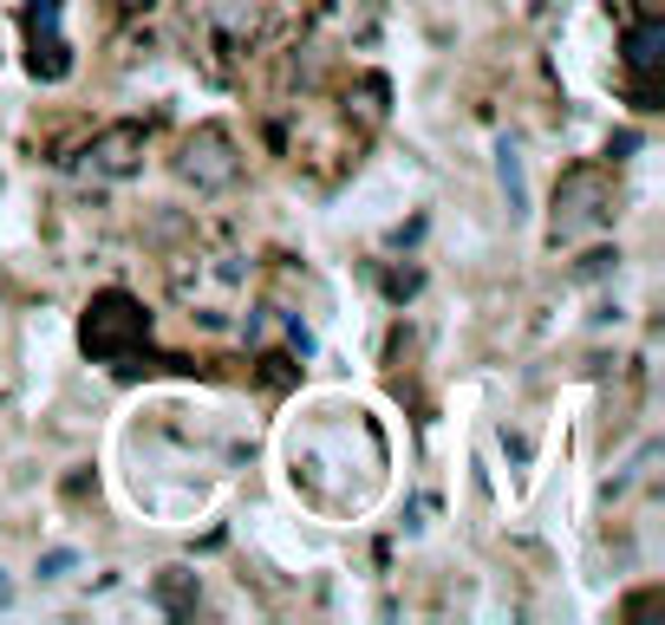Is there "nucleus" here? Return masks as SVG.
<instances>
[{"label":"nucleus","instance_id":"10","mask_svg":"<svg viewBox=\"0 0 665 625\" xmlns=\"http://www.w3.org/2000/svg\"><path fill=\"white\" fill-rule=\"evenodd\" d=\"M620 267V248H588L581 261H575V280H607Z\"/></svg>","mask_w":665,"mask_h":625},{"label":"nucleus","instance_id":"16","mask_svg":"<svg viewBox=\"0 0 665 625\" xmlns=\"http://www.w3.org/2000/svg\"><path fill=\"white\" fill-rule=\"evenodd\" d=\"M111 7H118V13H150L157 0H111Z\"/></svg>","mask_w":665,"mask_h":625},{"label":"nucleus","instance_id":"8","mask_svg":"<svg viewBox=\"0 0 665 625\" xmlns=\"http://www.w3.org/2000/svg\"><path fill=\"white\" fill-rule=\"evenodd\" d=\"M496 176H503V196H509V215H522V209H529V183H522V157H516V143H509V137L496 143Z\"/></svg>","mask_w":665,"mask_h":625},{"label":"nucleus","instance_id":"6","mask_svg":"<svg viewBox=\"0 0 665 625\" xmlns=\"http://www.w3.org/2000/svg\"><path fill=\"white\" fill-rule=\"evenodd\" d=\"M144 143H150V130H144V124H104V130H98L78 157H72V170H78V176H91V183H124V176H137Z\"/></svg>","mask_w":665,"mask_h":625},{"label":"nucleus","instance_id":"7","mask_svg":"<svg viewBox=\"0 0 665 625\" xmlns=\"http://www.w3.org/2000/svg\"><path fill=\"white\" fill-rule=\"evenodd\" d=\"M620 59L633 72V111H660V65H665V20L640 13L620 39Z\"/></svg>","mask_w":665,"mask_h":625},{"label":"nucleus","instance_id":"14","mask_svg":"<svg viewBox=\"0 0 665 625\" xmlns=\"http://www.w3.org/2000/svg\"><path fill=\"white\" fill-rule=\"evenodd\" d=\"M633 150H640V130H620V137H614V143H607V157H614V163H627V157H633Z\"/></svg>","mask_w":665,"mask_h":625},{"label":"nucleus","instance_id":"15","mask_svg":"<svg viewBox=\"0 0 665 625\" xmlns=\"http://www.w3.org/2000/svg\"><path fill=\"white\" fill-rule=\"evenodd\" d=\"M503 450H509V463H529V437H516V430H503Z\"/></svg>","mask_w":665,"mask_h":625},{"label":"nucleus","instance_id":"11","mask_svg":"<svg viewBox=\"0 0 665 625\" xmlns=\"http://www.w3.org/2000/svg\"><path fill=\"white\" fill-rule=\"evenodd\" d=\"M418 287H424V274H418V267H405V274H385V300H392V307H405Z\"/></svg>","mask_w":665,"mask_h":625},{"label":"nucleus","instance_id":"17","mask_svg":"<svg viewBox=\"0 0 665 625\" xmlns=\"http://www.w3.org/2000/svg\"><path fill=\"white\" fill-rule=\"evenodd\" d=\"M0 607H13V587H7V574H0Z\"/></svg>","mask_w":665,"mask_h":625},{"label":"nucleus","instance_id":"5","mask_svg":"<svg viewBox=\"0 0 665 625\" xmlns=\"http://www.w3.org/2000/svg\"><path fill=\"white\" fill-rule=\"evenodd\" d=\"M248 46H255V7L215 0V7L202 13V72H209L215 85H229V78L242 72Z\"/></svg>","mask_w":665,"mask_h":625},{"label":"nucleus","instance_id":"2","mask_svg":"<svg viewBox=\"0 0 665 625\" xmlns=\"http://www.w3.org/2000/svg\"><path fill=\"white\" fill-rule=\"evenodd\" d=\"M78 346H85V359H98V365H131V352L150 346V313H144V300H131L124 287L91 293V307H85V320H78Z\"/></svg>","mask_w":665,"mask_h":625},{"label":"nucleus","instance_id":"4","mask_svg":"<svg viewBox=\"0 0 665 625\" xmlns=\"http://www.w3.org/2000/svg\"><path fill=\"white\" fill-rule=\"evenodd\" d=\"M176 176H183L196 196H222V189H235V183H242L235 137H229L222 124H196L189 143H183V157H176Z\"/></svg>","mask_w":665,"mask_h":625},{"label":"nucleus","instance_id":"12","mask_svg":"<svg viewBox=\"0 0 665 625\" xmlns=\"http://www.w3.org/2000/svg\"><path fill=\"white\" fill-rule=\"evenodd\" d=\"M72 567H78V554H72V548H46V554H39V580H65Z\"/></svg>","mask_w":665,"mask_h":625},{"label":"nucleus","instance_id":"13","mask_svg":"<svg viewBox=\"0 0 665 625\" xmlns=\"http://www.w3.org/2000/svg\"><path fill=\"white\" fill-rule=\"evenodd\" d=\"M261 385H268V391H281V385H294V359H281V352H268V359H261Z\"/></svg>","mask_w":665,"mask_h":625},{"label":"nucleus","instance_id":"3","mask_svg":"<svg viewBox=\"0 0 665 625\" xmlns=\"http://www.w3.org/2000/svg\"><path fill=\"white\" fill-rule=\"evenodd\" d=\"M607 215H614V196H607V170H594V163H575L562 183H555V241H581V235H594V228H607Z\"/></svg>","mask_w":665,"mask_h":625},{"label":"nucleus","instance_id":"9","mask_svg":"<svg viewBox=\"0 0 665 625\" xmlns=\"http://www.w3.org/2000/svg\"><path fill=\"white\" fill-rule=\"evenodd\" d=\"M157 607H163L170 620H183V613H196V574H183V567H170V574L157 580Z\"/></svg>","mask_w":665,"mask_h":625},{"label":"nucleus","instance_id":"1","mask_svg":"<svg viewBox=\"0 0 665 625\" xmlns=\"http://www.w3.org/2000/svg\"><path fill=\"white\" fill-rule=\"evenodd\" d=\"M242 287H248V254L229 228H209L189 254L170 261V293L189 307V320L202 333H229V313H235Z\"/></svg>","mask_w":665,"mask_h":625}]
</instances>
